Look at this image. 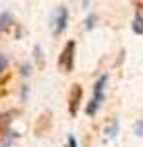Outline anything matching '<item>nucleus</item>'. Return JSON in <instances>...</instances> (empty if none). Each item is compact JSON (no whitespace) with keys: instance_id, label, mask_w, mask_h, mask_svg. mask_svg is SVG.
<instances>
[{"instance_id":"f257e3e1","label":"nucleus","mask_w":143,"mask_h":147,"mask_svg":"<svg viewBox=\"0 0 143 147\" xmlns=\"http://www.w3.org/2000/svg\"><path fill=\"white\" fill-rule=\"evenodd\" d=\"M106 84H108V75H102L96 82H94V88H92V100L86 104V116H96V112L100 110V106H102V102H104V90H106Z\"/></svg>"},{"instance_id":"f03ea898","label":"nucleus","mask_w":143,"mask_h":147,"mask_svg":"<svg viewBox=\"0 0 143 147\" xmlns=\"http://www.w3.org/2000/svg\"><path fill=\"white\" fill-rule=\"evenodd\" d=\"M75 47H77V43L73 39H69L65 43L61 55H59V61H57V67L61 73H73V69H75Z\"/></svg>"},{"instance_id":"7ed1b4c3","label":"nucleus","mask_w":143,"mask_h":147,"mask_svg":"<svg viewBox=\"0 0 143 147\" xmlns=\"http://www.w3.org/2000/svg\"><path fill=\"white\" fill-rule=\"evenodd\" d=\"M67 22H69V10L67 6H57L53 16H51V34L59 37L67 30Z\"/></svg>"},{"instance_id":"20e7f679","label":"nucleus","mask_w":143,"mask_h":147,"mask_svg":"<svg viewBox=\"0 0 143 147\" xmlns=\"http://www.w3.org/2000/svg\"><path fill=\"white\" fill-rule=\"evenodd\" d=\"M82 100V86L80 84H73L71 92H69V114L75 118L78 114V104Z\"/></svg>"},{"instance_id":"39448f33","label":"nucleus","mask_w":143,"mask_h":147,"mask_svg":"<svg viewBox=\"0 0 143 147\" xmlns=\"http://www.w3.org/2000/svg\"><path fill=\"white\" fill-rule=\"evenodd\" d=\"M49 129H51V112L47 110V112H43L39 116V120L35 124V134L37 136H45Z\"/></svg>"},{"instance_id":"423d86ee","label":"nucleus","mask_w":143,"mask_h":147,"mask_svg":"<svg viewBox=\"0 0 143 147\" xmlns=\"http://www.w3.org/2000/svg\"><path fill=\"white\" fill-rule=\"evenodd\" d=\"M14 24H16V20H14V16L10 12H2L0 14V34H6Z\"/></svg>"},{"instance_id":"0eeeda50","label":"nucleus","mask_w":143,"mask_h":147,"mask_svg":"<svg viewBox=\"0 0 143 147\" xmlns=\"http://www.w3.org/2000/svg\"><path fill=\"white\" fill-rule=\"evenodd\" d=\"M104 134H106V139H114V137L118 136V120H112L110 124L106 125Z\"/></svg>"},{"instance_id":"6e6552de","label":"nucleus","mask_w":143,"mask_h":147,"mask_svg":"<svg viewBox=\"0 0 143 147\" xmlns=\"http://www.w3.org/2000/svg\"><path fill=\"white\" fill-rule=\"evenodd\" d=\"M132 30L135 32L137 35H143V16L137 12V16L133 18V22H132Z\"/></svg>"},{"instance_id":"1a4fd4ad","label":"nucleus","mask_w":143,"mask_h":147,"mask_svg":"<svg viewBox=\"0 0 143 147\" xmlns=\"http://www.w3.org/2000/svg\"><path fill=\"white\" fill-rule=\"evenodd\" d=\"M96 20H98V18H96L94 14H90V16L86 18V30H92V28L96 26Z\"/></svg>"},{"instance_id":"9d476101","label":"nucleus","mask_w":143,"mask_h":147,"mask_svg":"<svg viewBox=\"0 0 143 147\" xmlns=\"http://www.w3.org/2000/svg\"><path fill=\"white\" fill-rule=\"evenodd\" d=\"M6 67H8V59H6V57L0 53V75H2V73L6 71Z\"/></svg>"},{"instance_id":"9b49d317","label":"nucleus","mask_w":143,"mask_h":147,"mask_svg":"<svg viewBox=\"0 0 143 147\" xmlns=\"http://www.w3.org/2000/svg\"><path fill=\"white\" fill-rule=\"evenodd\" d=\"M135 136L143 137V120H139V122H135Z\"/></svg>"},{"instance_id":"f8f14e48","label":"nucleus","mask_w":143,"mask_h":147,"mask_svg":"<svg viewBox=\"0 0 143 147\" xmlns=\"http://www.w3.org/2000/svg\"><path fill=\"white\" fill-rule=\"evenodd\" d=\"M69 147H77V139H75L73 136L69 137Z\"/></svg>"},{"instance_id":"ddd939ff","label":"nucleus","mask_w":143,"mask_h":147,"mask_svg":"<svg viewBox=\"0 0 143 147\" xmlns=\"http://www.w3.org/2000/svg\"><path fill=\"white\" fill-rule=\"evenodd\" d=\"M22 73H24V75H30V65H24V67H22Z\"/></svg>"}]
</instances>
